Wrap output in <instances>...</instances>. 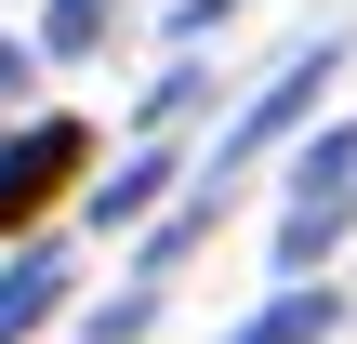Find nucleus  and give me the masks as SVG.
<instances>
[{"label": "nucleus", "mask_w": 357, "mask_h": 344, "mask_svg": "<svg viewBox=\"0 0 357 344\" xmlns=\"http://www.w3.org/2000/svg\"><path fill=\"white\" fill-rule=\"evenodd\" d=\"M79 159H93V133H79V119H26V133L0 146V239H26V225L79 186Z\"/></svg>", "instance_id": "nucleus-1"}, {"label": "nucleus", "mask_w": 357, "mask_h": 344, "mask_svg": "<svg viewBox=\"0 0 357 344\" xmlns=\"http://www.w3.org/2000/svg\"><path fill=\"white\" fill-rule=\"evenodd\" d=\"M331 66H344L331 40H318V53H291V66H278V93H265V106H252V119H238V133L212 146V186H225V172H252V159H265V146H278V133H291V119H305V106L331 93Z\"/></svg>", "instance_id": "nucleus-2"}, {"label": "nucleus", "mask_w": 357, "mask_h": 344, "mask_svg": "<svg viewBox=\"0 0 357 344\" xmlns=\"http://www.w3.org/2000/svg\"><path fill=\"white\" fill-rule=\"evenodd\" d=\"M331 331H344L331 292H278V305H252L238 331H212V344H331Z\"/></svg>", "instance_id": "nucleus-3"}, {"label": "nucleus", "mask_w": 357, "mask_h": 344, "mask_svg": "<svg viewBox=\"0 0 357 344\" xmlns=\"http://www.w3.org/2000/svg\"><path fill=\"white\" fill-rule=\"evenodd\" d=\"M53 305H66V252H13V265H0V344L40 331Z\"/></svg>", "instance_id": "nucleus-4"}, {"label": "nucleus", "mask_w": 357, "mask_h": 344, "mask_svg": "<svg viewBox=\"0 0 357 344\" xmlns=\"http://www.w3.org/2000/svg\"><path fill=\"white\" fill-rule=\"evenodd\" d=\"M344 225H357V199H291V212H278V265L305 278V265H318V252H331Z\"/></svg>", "instance_id": "nucleus-5"}, {"label": "nucleus", "mask_w": 357, "mask_h": 344, "mask_svg": "<svg viewBox=\"0 0 357 344\" xmlns=\"http://www.w3.org/2000/svg\"><path fill=\"white\" fill-rule=\"evenodd\" d=\"M291 199H357V119H331V133L305 146V172H291Z\"/></svg>", "instance_id": "nucleus-6"}, {"label": "nucleus", "mask_w": 357, "mask_h": 344, "mask_svg": "<svg viewBox=\"0 0 357 344\" xmlns=\"http://www.w3.org/2000/svg\"><path fill=\"white\" fill-rule=\"evenodd\" d=\"M159 186H172V159H159V146H146V159H132V172H106V199H93V225H132V212H146V199H159Z\"/></svg>", "instance_id": "nucleus-7"}, {"label": "nucleus", "mask_w": 357, "mask_h": 344, "mask_svg": "<svg viewBox=\"0 0 357 344\" xmlns=\"http://www.w3.org/2000/svg\"><path fill=\"white\" fill-rule=\"evenodd\" d=\"M93 27H106V0H53V27H40V40H53V53H93Z\"/></svg>", "instance_id": "nucleus-8"}, {"label": "nucleus", "mask_w": 357, "mask_h": 344, "mask_svg": "<svg viewBox=\"0 0 357 344\" xmlns=\"http://www.w3.org/2000/svg\"><path fill=\"white\" fill-rule=\"evenodd\" d=\"M13 93H26V53H13V40H0V119H13Z\"/></svg>", "instance_id": "nucleus-9"}]
</instances>
